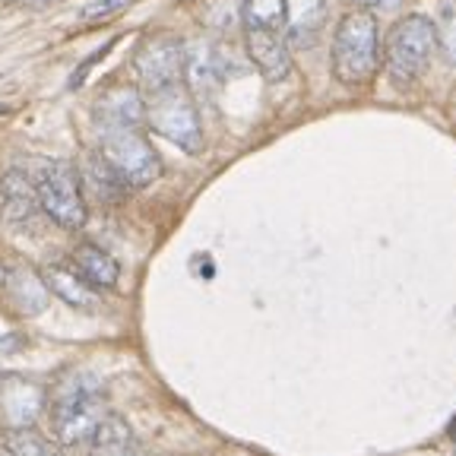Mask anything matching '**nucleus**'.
I'll return each instance as SVG.
<instances>
[{"instance_id": "obj_23", "label": "nucleus", "mask_w": 456, "mask_h": 456, "mask_svg": "<svg viewBox=\"0 0 456 456\" xmlns=\"http://www.w3.org/2000/svg\"><path fill=\"white\" fill-rule=\"evenodd\" d=\"M352 4H358L362 10H368V7H380V10H396V7H403L406 0H352Z\"/></svg>"}, {"instance_id": "obj_7", "label": "nucleus", "mask_w": 456, "mask_h": 456, "mask_svg": "<svg viewBox=\"0 0 456 456\" xmlns=\"http://www.w3.org/2000/svg\"><path fill=\"white\" fill-rule=\"evenodd\" d=\"M181 64H184V45L171 36H156L142 42L134 54V70L140 79V89L146 95H156L171 86H181Z\"/></svg>"}, {"instance_id": "obj_13", "label": "nucleus", "mask_w": 456, "mask_h": 456, "mask_svg": "<svg viewBox=\"0 0 456 456\" xmlns=\"http://www.w3.org/2000/svg\"><path fill=\"white\" fill-rule=\"evenodd\" d=\"M4 292L7 298L20 307V314L32 317V314H42L48 307V285L45 279H38L32 270H22V266H10L4 273Z\"/></svg>"}, {"instance_id": "obj_25", "label": "nucleus", "mask_w": 456, "mask_h": 456, "mask_svg": "<svg viewBox=\"0 0 456 456\" xmlns=\"http://www.w3.org/2000/svg\"><path fill=\"white\" fill-rule=\"evenodd\" d=\"M0 456H13V453H10V447H4V444H0Z\"/></svg>"}, {"instance_id": "obj_5", "label": "nucleus", "mask_w": 456, "mask_h": 456, "mask_svg": "<svg viewBox=\"0 0 456 456\" xmlns=\"http://www.w3.org/2000/svg\"><path fill=\"white\" fill-rule=\"evenodd\" d=\"M146 124L191 156L203 150V124H200L197 102L191 99L184 83L162 89L156 95H146Z\"/></svg>"}, {"instance_id": "obj_1", "label": "nucleus", "mask_w": 456, "mask_h": 456, "mask_svg": "<svg viewBox=\"0 0 456 456\" xmlns=\"http://www.w3.org/2000/svg\"><path fill=\"white\" fill-rule=\"evenodd\" d=\"M105 415V387L89 370L70 374L51 399V425H54L57 441L67 444V447L93 441L95 428L102 425Z\"/></svg>"}, {"instance_id": "obj_20", "label": "nucleus", "mask_w": 456, "mask_h": 456, "mask_svg": "<svg viewBox=\"0 0 456 456\" xmlns=\"http://www.w3.org/2000/svg\"><path fill=\"white\" fill-rule=\"evenodd\" d=\"M7 447L13 456H64L54 441L32 431V428H13L7 437Z\"/></svg>"}, {"instance_id": "obj_18", "label": "nucleus", "mask_w": 456, "mask_h": 456, "mask_svg": "<svg viewBox=\"0 0 456 456\" xmlns=\"http://www.w3.org/2000/svg\"><path fill=\"white\" fill-rule=\"evenodd\" d=\"M79 187H86V191L93 193L95 200H102V203L118 200L124 191H127V187L121 184V178L108 168V162L99 156V152H89V156H86L83 171H79Z\"/></svg>"}, {"instance_id": "obj_12", "label": "nucleus", "mask_w": 456, "mask_h": 456, "mask_svg": "<svg viewBox=\"0 0 456 456\" xmlns=\"http://www.w3.org/2000/svg\"><path fill=\"white\" fill-rule=\"evenodd\" d=\"M327 20V0H285V42L289 48H311Z\"/></svg>"}, {"instance_id": "obj_22", "label": "nucleus", "mask_w": 456, "mask_h": 456, "mask_svg": "<svg viewBox=\"0 0 456 456\" xmlns=\"http://www.w3.org/2000/svg\"><path fill=\"white\" fill-rule=\"evenodd\" d=\"M130 4H134V0H95V4L79 10V20H86V22L111 20V16H118L121 10H127Z\"/></svg>"}, {"instance_id": "obj_8", "label": "nucleus", "mask_w": 456, "mask_h": 456, "mask_svg": "<svg viewBox=\"0 0 456 456\" xmlns=\"http://www.w3.org/2000/svg\"><path fill=\"white\" fill-rule=\"evenodd\" d=\"M244 48H248L250 64L270 83H282L292 73V48L285 42L282 28L244 26Z\"/></svg>"}, {"instance_id": "obj_2", "label": "nucleus", "mask_w": 456, "mask_h": 456, "mask_svg": "<svg viewBox=\"0 0 456 456\" xmlns=\"http://www.w3.org/2000/svg\"><path fill=\"white\" fill-rule=\"evenodd\" d=\"M333 77L342 86H364L380 67V28L370 10H349L333 32Z\"/></svg>"}, {"instance_id": "obj_10", "label": "nucleus", "mask_w": 456, "mask_h": 456, "mask_svg": "<svg viewBox=\"0 0 456 456\" xmlns=\"http://www.w3.org/2000/svg\"><path fill=\"white\" fill-rule=\"evenodd\" d=\"M48 393L38 380L22 378V374H7L0 380V412L13 428H28L42 415Z\"/></svg>"}, {"instance_id": "obj_24", "label": "nucleus", "mask_w": 456, "mask_h": 456, "mask_svg": "<svg viewBox=\"0 0 456 456\" xmlns=\"http://www.w3.org/2000/svg\"><path fill=\"white\" fill-rule=\"evenodd\" d=\"M16 339L13 336H0V355H7V352H13Z\"/></svg>"}, {"instance_id": "obj_17", "label": "nucleus", "mask_w": 456, "mask_h": 456, "mask_svg": "<svg viewBox=\"0 0 456 456\" xmlns=\"http://www.w3.org/2000/svg\"><path fill=\"white\" fill-rule=\"evenodd\" d=\"M45 285H48L51 295H57V298L70 307H93L95 305L93 285L86 282L77 270H67V266H48V270H45Z\"/></svg>"}, {"instance_id": "obj_4", "label": "nucleus", "mask_w": 456, "mask_h": 456, "mask_svg": "<svg viewBox=\"0 0 456 456\" xmlns=\"http://www.w3.org/2000/svg\"><path fill=\"white\" fill-rule=\"evenodd\" d=\"M99 156L124 187H146L162 175V159L142 127H99Z\"/></svg>"}, {"instance_id": "obj_19", "label": "nucleus", "mask_w": 456, "mask_h": 456, "mask_svg": "<svg viewBox=\"0 0 456 456\" xmlns=\"http://www.w3.org/2000/svg\"><path fill=\"white\" fill-rule=\"evenodd\" d=\"M241 26L282 28L285 32V0H244Z\"/></svg>"}, {"instance_id": "obj_9", "label": "nucleus", "mask_w": 456, "mask_h": 456, "mask_svg": "<svg viewBox=\"0 0 456 456\" xmlns=\"http://www.w3.org/2000/svg\"><path fill=\"white\" fill-rule=\"evenodd\" d=\"M222 79H225V64L222 54L209 42L184 45V64H181V83L191 93L193 102H207L219 93Z\"/></svg>"}, {"instance_id": "obj_11", "label": "nucleus", "mask_w": 456, "mask_h": 456, "mask_svg": "<svg viewBox=\"0 0 456 456\" xmlns=\"http://www.w3.org/2000/svg\"><path fill=\"white\" fill-rule=\"evenodd\" d=\"M146 99L134 86H114L95 102V127H142Z\"/></svg>"}, {"instance_id": "obj_21", "label": "nucleus", "mask_w": 456, "mask_h": 456, "mask_svg": "<svg viewBox=\"0 0 456 456\" xmlns=\"http://www.w3.org/2000/svg\"><path fill=\"white\" fill-rule=\"evenodd\" d=\"M437 48L444 51L450 64H456V0L447 7L444 13V22L437 26Z\"/></svg>"}, {"instance_id": "obj_6", "label": "nucleus", "mask_w": 456, "mask_h": 456, "mask_svg": "<svg viewBox=\"0 0 456 456\" xmlns=\"http://www.w3.org/2000/svg\"><path fill=\"white\" fill-rule=\"evenodd\" d=\"M38 209L61 228L86 225V200L79 187V171L70 162H45L32 178Z\"/></svg>"}, {"instance_id": "obj_26", "label": "nucleus", "mask_w": 456, "mask_h": 456, "mask_svg": "<svg viewBox=\"0 0 456 456\" xmlns=\"http://www.w3.org/2000/svg\"><path fill=\"white\" fill-rule=\"evenodd\" d=\"M450 435H453V441H456V421H453V428H450Z\"/></svg>"}, {"instance_id": "obj_15", "label": "nucleus", "mask_w": 456, "mask_h": 456, "mask_svg": "<svg viewBox=\"0 0 456 456\" xmlns=\"http://www.w3.org/2000/svg\"><path fill=\"white\" fill-rule=\"evenodd\" d=\"M73 266L77 273L93 285V289H114L118 279H121V266L108 250L95 248V244H79L73 250Z\"/></svg>"}, {"instance_id": "obj_14", "label": "nucleus", "mask_w": 456, "mask_h": 456, "mask_svg": "<svg viewBox=\"0 0 456 456\" xmlns=\"http://www.w3.org/2000/svg\"><path fill=\"white\" fill-rule=\"evenodd\" d=\"M89 456H146V450L140 447V441L134 437V431L121 415L108 412L102 425L95 428Z\"/></svg>"}, {"instance_id": "obj_16", "label": "nucleus", "mask_w": 456, "mask_h": 456, "mask_svg": "<svg viewBox=\"0 0 456 456\" xmlns=\"http://www.w3.org/2000/svg\"><path fill=\"white\" fill-rule=\"evenodd\" d=\"M0 197H4V213L13 222H26L28 216L38 209L32 178L20 168H10L7 175H4V181H0Z\"/></svg>"}, {"instance_id": "obj_3", "label": "nucleus", "mask_w": 456, "mask_h": 456, "mask_svg": "<svg viewBox=\"0 0 456 456\" xmlns=\"http://www.w3.org/2000/svg\"><path fill=\"white\" fill-rule=\"evenodd\" d=\"M437 54V22L421 13H409L387 32L384 64L396 86H412L425 77Z\"/></svg>"}]
</instances>
